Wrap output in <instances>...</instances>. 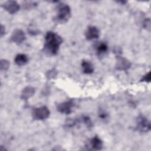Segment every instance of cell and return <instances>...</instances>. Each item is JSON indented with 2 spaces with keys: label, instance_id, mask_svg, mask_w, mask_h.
Returning <instances> with one entry per match:
<instances>
[{
  "label": "cell",
  "instance_id": "6da1fadb",
  "mask_svg": "<svg viewBox=\"0 0 151 151\" xmlns=\"http://www.w3.org/2000/svg\"><path fill=\"white\" fill-rule=\"evenodd\" d=\"M62 42L61 37L57 33L51 31L48 32L45 37L44 51L50 55H55Z\"/></svg>",
  "mask_w": 151,
  "mask_h": 151
},
{
  "label": "cell",
  "instance_id": "7a4b0ae2",
  "mask_svg": "<svg viewBox=\"0 0 151 151\" xmlns=\"http://www.w3.org/2000/svg\"><path fill=\"white\" fill-rule=\"evenodd\" d=\"M71 17V9L69 6L61 4L58 7V12L54 20L56 23L64 24L70 19Z\"/></svg>",
  "mask_w": 151,
  "mask_h": 151
},
{
  "label": "cell",
  "instance_id": "3957f363",
  "mask_svg": "<svg viewBox=\"0 0 151 151\" xmlns=\"http://www.w3.org/2000/svg\"><path fill=\"white\" fill-rule=\"evenodd\" d=\"M50 111L46 106H41L35 108L32 112V118L37 120H44L48 117Z\"/></svg>",
  "mask_w": 151,
  "mask_h": 151
},
{
  "label": "cell",
  "instance_id": "277c9868",
  "mask_svg": "<svg viewBox=\"0 0 151 151\" xmlns=\"http://www.w3.org/2000/svg\"><path fill=\"white\" fill-rule=\"evenodd\" d=\"M136 127L140 132H147L150 130V123L147 119L140 115L137 118Z\"/></svg>",
  "mask_w": 151,
  "mask_h": 151
},
{
  "label": "cell",
  "instance_id": "5b68a950",
  "mask_svg": "<svg viewBox=\"0 0 151 151\" xmlns=\"http://www.w3.org/2000/svg\"><path fill=\"white\" fill-rule=\"evenodd\" d=\"M74 106L73 100H68L60 103L57 106V110L59 112L64 114H70L71 112L72 108Z\"/></svg>",
  "mask_w": 151,
  "mask_h": 151
},
{
  "label": "cell",
  "instance_id": "8992f818",
  "mask_svg": "<svg viewBox=\"0 0 151 151\" xmlns=\"http://www.w3.org/2000/svg\"><path fill=\"white\" fill-rule=\"evenodd\" d=\"M131 63L125 58L118 56L116 64V68L118 70H126L130 67Z\"/></svg>",
  "mask_w": 151,
  "mask_h": 151
},
{
  "label": "cell",
  "instance_id": "52a82bcc",
  "mask_svg": "<svg viewBox=\"0 0 151 151\" xmlns=\"http://www.w3.org/2000/svg\"><path fill=\"white\" fill-rule=\"evenodd\" d=\"M11 40L12 42L17 44H21L25 40V35L24 31L21 29H15L12 32Z\"/></svg>",
  "mask_w": 151,
  "mask_h": 151
},
{
  "label": "cell",
  "instance_id": "ba28073f",
  "mask_svg": "<svg viewBox=\"0 0 151 151\" xmlns=\"http://www.w3.org/2000/svg\"><path fill=\"white\" fill-rule=\"evenodd\" d=\"M3 7L7 12L11 14L16 13L19 9V4L15 1H9L6 2L3 5Z\"/></svg>",
  "mask_w": 151,
  "mask_h": 151
},
{
  "label": "cell",
  "instance_id": "9c48e42d",
  "mask_svg": "<svg viewBox=\"0 0 151 151\" xmlns=\"http://www.w3.org/2000/svg\"><path fill=\"white\" fill-rule=\"evenodd\" d=\"M85 35L87 40H93L97 39L99 37V30L94 26H90L86 31Z\"/></svg>",
  "mask_w": 151,
  "mask_h": 151
},
{
  "label": "cell",
  "instance_id": "30bf717a",
  "mask_svg": "<svg viewBox=\"0 0 151 151\" xmlns=\"http://www.w3.org/2000/svg\"><path fill=\"white\" fill-rule=\"evenodd\" d=\"M90 146L93 150H101L103 147V142L97 136H94L90 140Z\"/></svg>",
  "mask_w": 151,
  "mask_h": 151
},
{
  "label": "cell",
  "instance_id": "8fae6325",
  "mask_svg": "<svg viewBox=\"0 0 151 151\" xmlns=\"http://www.w3.org/2000/svg\"><path fill=\"white\" fill-rule=\"evenodd\" d=\"M35 93V89L32 87H26L24 88L21 93V99L27 100L32 96Z\"/></svg>",
  "mask_w": 151,
  "mask_h": 151
},
{
  "label": "cell",
  "instance_id": "7c38bea8",
  "mask_svg": "<svg viewBox=\"0 0 151 151\" xmlns=\"http://www.w3.org/2000/svg\"><path fill=\"white\" fill-rule=\"evenodd\" d=\"M81 67L83 69V71L84 74H91L94 71V68L91 63L83 60L81 63Z\"/></svg>",
  "mask_w": 151,
  "mask_h": 151
},
{
  "label": "cell",
  "instance_id": "4fadbf2b",
  "mask_svg": "<svg viewBox=\"0 0 151 151\" xmlns=\"http://www.w3.org/2000/svg\"><path fill=\"white\" fill-rule=\"evenodd\" d=\"M14 61L15 64L18 65H23L27 63L28 62V57L24 54H19L16 55Z\"/></svg>",
  "mask_w": 151,
  "mask_h": 151
},
{
  "label": "cell",
  "instance_id": "5bb4252c",
  "mask_svg": "<svg viewBox=\"0 0 151 151\" xmlns=\"http://www.w3.org/2000/svg\"><path fill=\"white\" fill-rule=\"evenodd\" d=\"M108 50L107 45L104 42H100L96 47L97 53L99 55H101L104 54L105 52H107Z\"/></svg>",
  "mask_w": 151,
  "mask_h": 151
},
{
  "label": "cell",
  "instance_id": "9a60e30c",
  "mask_svg": "<svg viewBox=\"0 0 151 151\" xmlns=\"http://www.w3.org/2000/svg\"><path fill=\"white\" fill-rule=\"evenodd\" d=\"M10 63L8 60H1V70H6L9 67Z\"/></svg>",
  "mask_w": 151,
  "mask_h": 151
},
{
  "label": "cell",
  "instance_id": "2e32d148",
  "mask_svg": "<svg viewBox=\"0 0 151 151\" xmlns=\"http://www.w3.org/2000/svg\"><path fill=\"white\" fill-rule=\"evenodd\" d=\"M57 71L55 70H49L47 73V74H46V76L48 78V79H51V78H55L56 76H57Z\"/></svg>",
  "mask_w": 151,
  "mask_h": 151
},
{
  "label": "cell",
  "instance_id": "e0dca14e",
  "mask_svg": "<svg viewBox=\"0 0 151 151\" xmlns=\"http://www.w3.org/2000/svg\"><path fill=\"white\" fill-rule=\"evenodd\" d=\"M143 26L146 29L150 30V20L149 18H147L144 21Z\"/></svg>",
  "mask_w": 151,
  "mask_h": 151
},
{
  "label": "cell",
  "instance_id": "ac0fdd59",
  "mask_svg": "<svg viewBox=\"0 0 151 151\" xmlns=\"http://www.w3.org/2000/svg\"><path fill=\"white\" fill-rule=\"evenodd\" d=\"M141 81H146V82H150V72H148L141 79Z\"/></svg>",
  "mask_w": 151,
  "mask_h": 151
},
{
  "label": "cell",
  "instance_id": "d6986e66",
  "mask_svg": "<svg viewBox=\"0 0 151 151\" xmlns=\"http://www.w3.org/2000/svg\"><path fill=\"white\" fill-rule=\"evenodd\" d=\"M83 122H84V123H86V124L88 126V127H91V122L90 119V118L88 117L87 116H84L83 117Z\"/></svg>",
  "mask_w": 151,
  "mask_h": 151
},
{
  "label": "cell",
  "instance_id": "ffe728a7",
  "mask_svg": "<svg viewBox=\"0 0 151 151\" xmlns=\"http://www.w3.org/2000/svg\"><path fill=\"white\" fill-rule=\"evenodd\" d=\"M99 116H100L101 119H104V118L107 116V114H106V113H105L104 112H101V113H100Z\"/></svg>",
  "mask_w": 151,
  "mask_h": 151
},
{
  "label": "cell",
  "instance_id": "44dd1931",
  "mask_svg": "<svg viewBox=\"0 0 151 151\" xmlns=\"http://www.w3.org/2000/svg\"><path fill=\"white\" fill-rule=\"evenodd\" d=\"M4 33H5V28L3 25H1V37L4 34Z\"/></svg>",
  "mask_w": 151,
  "mask_h": 151
}]
</instances>
